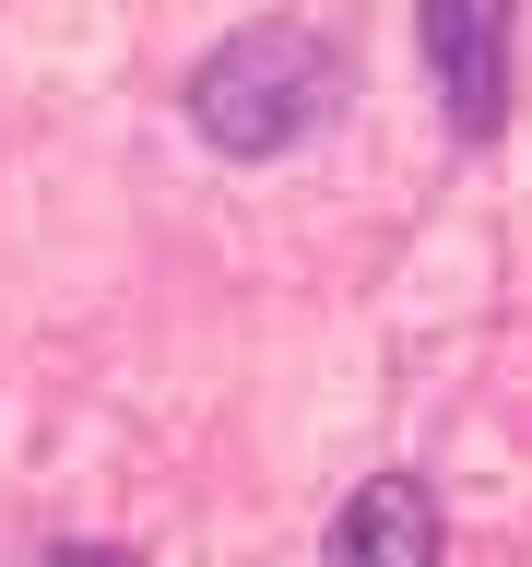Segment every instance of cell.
Masks as SVG:
<instances>
[{
    "instance_id": "277c9868",
    "label": "cell",
    "mask_w": 532,
    "mask_h": 567,
    "mask_svg": "<svg viewBox=\"0 0 532 567\" xmlns=\"http://www.w3.org/2000/svg\"><path fill=\"white\" fill-rule=\"evenodd\" d=\"M48 567H142V556H131V544H60Z\"/></svg>"
},
{
    "instance_id": "7a4b0ae2",
    "label": "cell",
    "mask_w": 532,
    "mask_h": 567,
    "mask_svg": "<svg viewBox=\"0 0 532 567\" xmlns=\"http://www.w3.org/2000/svg\"><path fill=\"white\" fill-rule=\"evenodd\" d=\"M426 71L461 142L509 118V0H426Z\"/></svg>"
},
{
    "instance_id": "3957f363",
    "label": "cell",
    "mask_w": 532,
    "mask_h": 567,
    "mask_svg": "<svg viewBox=\"0 0 532 567\" xmlns=\"http://www.w3.org/2000/svg\"><path fill=\"white\" fill-rule=\"evenodd\" d=\"M319 567H438V496L415 473H367L319 532Z\"/></svg>"
},
{
    "instance_id": "6da1fadb",
    "label": "cell",
    "mask_w": 532,
    "mask_h": 567,
    "mask_svg": "<svg viewBox=\"0 0 532 567\" xmlns=\"http://www.w3.org/2000/svg\"><path fill=\"white\" fill-rule=\"evenodd\" d=\"M331 118H344V48L319 24H237L190 71V131H202L213 154H237V166L296 154V142H319Z\"/></svg>"
}]
</instances>
